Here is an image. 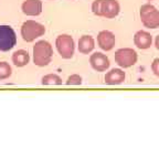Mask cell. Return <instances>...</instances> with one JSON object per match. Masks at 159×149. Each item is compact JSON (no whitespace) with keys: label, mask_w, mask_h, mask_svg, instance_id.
Returning a JSON list of instances; mask_svg holds the SVG:
<instances>
[{"label":"cell","mask_w":159,"mask_h":149,"mask_svg":"<svg viewBox=\"0 0 159 149\" xmlns=\"http://www.w3.org/2000/svg\"><path fill=\"white\" fill-rule=\"evenodd\" d=\"M147 1H152V0H147Z\"/></svg>","instance_id":"obj_21"},{"label":"cell","mask_w":159,"mask_h":149,"mask_svg":"<svg viewBox=\"0 0 159 149\" xmlns=\"http://www.w3.org/2000/svg\"><path fill=\"white\" fill-rule=\"evenodd\" d=\"M89 63L91 66L97 71V72H104L109 67V60L105 54L101 52H95L89 57Z\"/></svg>","instance_id":"obj_8"},{"label":"cell","mask_w":159,"mask_h":149,"mask_svg":"<svg viewBox=\"0 0 159 149\" xmlns=\"http://www.w3.org/2000/svg\"><path fill=\"white\" fill-rule=\"evenodd\" d=\"M152 71L156 76L159 77V57L155 59L152 63Z\"/></svg>","instance_id":"obj_19"},{"label":"cell","mask_w":159,"mask_h":149,"mask_svg":"<svg viewBox=\"0 0 159 149\" xmlns=\"http://www.w3.org/2000/svg\"><path fill=\"white\" fill-rule=\"evenodd\" d=\"M53 56L52 45L45 40L38 41L33 45V62L38 66H45L48 65Z\"/></svg>","instance_id":"obj_1"},{"label":"cell","mask_w":159,"mask_h":149,"mask_svg":"<svg viewBox=\"0 0 159 149\" xmlns=\"http://www.w3.org/2000/svg\"><path fill=\"white\" fill-rule=\"evenodd\" d=\"M134 43L138 49L140 50H147L150 47L152 43V34L144 30H139L135 33L134 35Z\"/></svg>","instance_id":"obj_10"},{"label":"cell","mask_w":159,"mask_h":149,"mask_svg":"<svg viewBox=\"0 0 159 149\" xmlns=\"http://www.w3.org/2000/svg\"><path fill=\"white\" fill-rule=\"evenodd\" d=\"M120 11V6H119L117 0H104L102 5V17L107 19H113L117 17Z\"/></svg>","instance_id":"obj_9"},{"label":"cell","mask_w":159,"mask_h":149,"mask_svg":"<svg viewBox=\"0 0 159 149\" xmlns=\"http://www.w3.org/2000/svg\"><path fill=\"white\" fill-rule=\"evenodd\" d=\"M155 47H156L157 50H159V34L156 37V39H155Z\"/></svg>","instance_id":"obj_20"},{"label":"cell","mask_w":159,"mask_h":149,"mask_svg":"<svg viewBox=\"0 0 159 149\" xmlns=\"http://www.w3.org/2000/svg\"><path fill=\"white\" fill-rule=\"evenodd\" d=\"M104 0H95L92 3V11L97 17H102V5Z\"/></svg>","instance_id":"obj_17"},{"label":"cell","mask_w":159,"mask_h":149,"mask_svg":"<svg viewBox=\"0 0 159 149\" xmlns=\"http://www.w3.org/2000/svg\"><path fill=\"white\" fill-rule=\"evenodd\" d=\"M67 85H81L82 84V77L79 74H72L66 79Z\"/></svg>","instance_id":"obj_18"},{"label":"cell","mask_w":159,"mask_h":149,"mask_svg":"<svg viewBox=\"0 0 159 149\" xmlns=\"http://www.w3.org/2000/svg\"><path fill=\"white\" fill-rule=\"evenodd\" d=\"M139 17L143 25L149 29L159 28V10L150 3L143 5L139 9Z\"/></svg>","instance_id":"obj_2"},{"label":"cell","mask_w":159,"mask_h":149,"mask_svg":"<svg viewBox=\"0 0 159 149\" xmlns=\"http://www.w3.org/2000/svg\"><path fill=\"white\" fill-rule=\"evenodd\" d=\"M43 85H61L62 79L57 74H48L42 77Z\"/></svg>","instance_id":"obj_15"},{"label":"cell","mask_w":159,"mask_h":149,"mask_svg":"<svg viewBox=\"0 0 159 149\" xmlns=\"http://www.w3.org/2000/svg\"><path fill=\"white\" fill-rule=\"evenodd\" d=\"M45 33V28L43 25L35 22L33 20H28L23 22L21 27V35L25 42H32L37 38L41 37Z\"/></svg>","instance_id":"obj_3"},{"label":"cell","mask_w":159,"mask_h":149,"mask_svg":"<svg viewBox=\"0 0 159 149\" xmlns=\"http://www.w3.org/2000/svg\"><path fill=\"white\" fill-rule=\"evenodd\" d=\"M22 12L27 16H39L42 12L41 0H25L21 6Z\"/></svg>","instance_id":"obj_11"},{"label":"cell","mask_w":159,"mask_h":149,"mask_svg":"<svg viewBox=\"0 0 159 149\" xmlns=\"http://www.w3.org/2000/svg\"><path fill=\"white\" fill-rule=\"evenodd\" d=\"M30 55L25 50H18L12 54V62L16 66L22 67L29 63Z\"/></svg>","instance_id":"obj_14"},{"label":"cell","mask_w":159,"mask_h":149,"mask_svg":"<svg viewBox=\"0 0 159 149\" xmlns=\"http://www.w3.org/2000/svg\"><path fill=\"white\" fill-rule=\"evenodd\" d=\"M57 52L61 55V57L65 60H69L74 54V40L69 34H60L55 40Z\"/></svg>","instance_id":"obj_4"},{"label":"cell","mask_w":159,"mask_h":149,"mask_svg":"<svg viewBox=\"0 0 159 149\" xmlns=\"http://www.w3.org/2000/svg\"><path fill=\"white\" fill-rule=\"evenodd\" d=\"M115 35L108 30H103L97 34V44L104 51H111L115 47Z\"/></svg>","instance_id":"obj_7"},{"label":"cell","mask_w":159,"mask_h":149,"mask_svg":"<svg viewBox=\"0 0 159 149\" xmlns=\"http://www.w3.org/2000/svg\"><path fill=\"white\" fill-rule=\"evenodd\" d=\"M126 74L120 69H112L105 74V83L107 85H119L125 81Z\"/></svg>","instance_id":"obj_12"},{"label":"cell","mask_w":159,"mask_h":149,"mask_svg":"<svg viewBox=\"0 0 159 149\" xmlns=\"http://www.w3.org/2000/svg\"><path fill=\"white\" fill-rule=\"evenodd\" d=\"M95 41L92 35H82L79 40V51L82 54H89L94 50Z\"/></svg>","instance_id":"obj_13"},{"label":"cell","mask_w":159,"mask_h":149,"mask_svg":"<svg viewBox=\"0 0 159 149\" xmlns=\"http://www.w3.org/2000/svg\"><path fill=\"white\" fill-rule=\"evenodd\" d=\"M12 70L9 63L7 62H0V79H6L11 75Z\"/></svg>","instance_id":"obj_16"},{"label":"cell","mask_w":159,"mask_h":149,"mask_svg":"<svg viewBox=\"0 0 159 149\" xmlns=\"http://www.w3.org/2000/svg\"><path fill=\"white\" fill-rule=\"evenodd\" d=\"M17 44V35L10 25H0V51L7 52Z\"/></svg>","instance_id":"obj_6"},{"label":"cell","mask_w":159,"mask_h":149,"mask_svg":"<svg viewBox=\"0 0 159 149\" xmlns=\"http://www.w3.org/2000/svg\"><path fill=\"white\" fill-rule=\"evenodd\" d=\"M137 60H138L137 52L132 47H123V49H118L115 52V62L124 69L135 65Z\"/></svg>","instance_id":"obj_5"}]
</instances>
